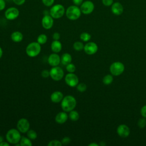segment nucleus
<instances>
[{"label":"nucleus","instance_id":"obj_15","mask_svg":"<svg viewBox=\"0 0 146 146\" xmlns=\"http://www.w3.org/2000/svg\"><path fill=\"white\" fill-rule=\"evenodd\" d=\"M117 133L121 137H127L130 133L129 127L125 124H120L117 128Z\"/></svg>","mask_w":146,"mask_h":146},{"label":"nucleus","instance_id":"obj_6","mask_svg":"<svg viewBox=\"0 0 146 146\" xmlns=\"http://www.w3.org/2000/svg\"><path fill=\"white\" fill-rule=\"evenodd\" d=\"M50 76L55 81H59L64 76V71L58 66L52 67L50 70Z\"/></svg>","mask_w":146,"mask_h":146},{"label":"nucleus","instance_id":"obj_4","mask_svg":"<svg viewBox=\"0 0 146 146\" xmlns=\"http://www.w3.org/2000/svg\"><path fill=\"white\" fill-rule=\"evenodd\" d=\"M80 9L76 5L70 6L66 10V15L67 18L71 21L79 19L81 15Z\"/></svg>","mask_w":146,"mask_h":146},{"label":"nucleus","instance_id":"obj_42","mask_svg":"<svg viewBox=\"0 0 146 146\" xmlns=\"http://www.w3.org/2000/svg\"><path fill=\"white\" fill-rule=\"evenodd\" d=\"M10 144L8 141H3L2 143H0V146H9Z\"/></svg>","mask_w":146,"mask_h":146},{"label":"nucleus","instance_id":"obj_9","mask_svg":"<svg viewBox=\"0 0 146 146\" xmlns=\"http://www.w3.org/2000/svg\"><path fill=\"white\" fill-rule=\"evenodd\" d=\"M64 81L67 86L71 87H74L79 83V78L74 73L68 72L64 77Z\"/></svg>","mask_w":146,"mask_h":146},{"label":"nucleus","instance_id":"obj_39","mask_svg":"<svg viewBox=\"0 0 146 146\" xmlns=\"http://www.w3.org/2000/svg\"><path fill=\"white\" fill-rule=\"evenodd\" d=\"M6 7V2L5 0H0V11L3 10Z\"/></svg>","mask_w":146,"mask_h":146},{"label":"nucleus","instance_id":"obj_29","mask_svg":"<svg viewBox=\"0 0 146 146\" xmlns=\"http://www.w3.org/2000/svg\"><path fill=\"white\" fill-rule=\"evenodd\" d=\"M66 69L68 72L74 73L76 71V66L74 64L70 63L66 66Z\"/></svg>","mask_w":146,"mask_h":146},{"label":"nucleus","instance_id":"obj_5","mask_svg":"<svg viewBox=\"0 0 146 146\" xmlns=\"http://www.w3.org/2000/svg\"><path fill=\"white\" fill-rule=\"evenodd\" d=\"M65 13L64 6L60 4H56L51 7L50 10V15L54 19H59L63 16Z\"/></svg>","mask_w":146,"mask_h":146},{"label":"nucleus","instance_id":"obj_37","mask_svg":"<svg viewBox=\"0 0 146 146\" xmlns=\"http://www.w3.org/2000/svg\"><path fill=\"white\" fill-rule=\"evenodd\" d=\"M52 38L54 40H58L60 39V34L58 33V32H55L52 35Z\"/></svg>","mask_w":146,"mask_h":146},{"label":"nucleus","instance_id":"obj_38","mask_svg":"<svg viewBox=\"0 0 146 146\" xmlns=\"http://www.w3.org/2000/svg\"><path fill=\"white\" fill-rule=\"evenodd\" d=\"M140 113L143 117L146 118V105H144L140 110Z\"/></svg>","mask_w":146,"mask_h":146},{"label":"nucleus","instance_id":"obj_2","mask_svg":"<svg viewBox=\"0 0 146 146\" xmlns=\"http://www.w3.org/2000/svg\"><path fill=\"white\" fill-rule=\"evenodd\" d=\"M6 139L10 144H16L19 143L21 139V132L15 128L10 129L6 134Z\"/></svg>","mask_w":146,"mask_h":146},{"label":"nucleus","instance_id":"obj_26","mask_svg":"<svg viewBox=\"0 0 146 146\" xmlns=\"http://www.w3.org/2000/svg\"><path fill=\"white\" fill-rule=\"evenodd\" d=\"M113 80V78L111 75H110V74L106 75L103 78V83L105 85H109L112 83Z\"/></svg>","mask_w":146,"mask_h":146},{"label":"nucleus","instance_id":"obj_36","mask_svg":"<svg viewBox=\"0 0 146 146\" xmlns=\"http://www.w3.org/2000/svg\"><path fill=\"white\" fill-rule=\"evenodd\" d=\"M113 3V0H102V3L106 6H110Z\"/></svg>","mask_w":146,"mask_h":146},{"label":"nucleus","instance_id":"obj_32","mask_svg":"<svg viewBox=\"0 0 146 146\" xmlns=\"http://www.w3.org/2000/svg\"><path fill=\"white\" fill-rule=\"evenodd\" d=\"M137 125L140 128H143L146 125V119L145 117L141 118L138 120Z\"/></svg>","mask_w":146,"mask_h":146},{"label":"nucleus","instance_id":"obj_43","mask_svg":"<svg viewBox=\"0 0 146 146\" xmlns=\"http://www.w3.org/2000/svg\"><path fill=\"white\" fill-rule=\"evenodd\" d=\"M99 144L95 143H92L88 144V146H98Z\"/></svg>","mask_w":146,"mask_h":146},{"label":"nucleus","instance_id":"obj_22","mask_svg":"<svg viewBox=\"0 0 146 146\" xmlns=\"http://www.w3.org/2000/svg\"><path fill=\"white\" fill-rule=\"evenodd\" d=\"M68 118L73 121H76L79 119V113L78 111L73 110L69 112Z\"/></svg>","mask_w":146,"mask_h":146},{"label":"nucleus","instance_id":"obj_16","mask_svg":"<svg viewBox=\"0 0 146 146\" xmlns=\"http://www.w3.org/2000/svg\"><path fill=\"white\" fill-rule=\"evenodd\" d=\"M68 119V115L65 111H61L58 113L55 117V121L59 124H62L66 123Z\"/></svg>","mask_w":146,"mask_h":146},{"label":"nucleus","instance_id":"obj_14","mask_svg":"<svg viewBox=\"0 0 146 146\" xmlns=\"http://www.w3.org/2000/svg\"><path fill=\"white\" fill-rule=\"evenodd\" d=\"M47 62L52 67L58 66L60 63V57L58 53H52L48 56Z\"/></svg>","mask_w":146,"mask_h":146},{"label":"nucleus","instance_id":"obj_17","mask_svg":"<svg viewBox=\"0 0 146 146\" xmlns=\"http://www.w3.org/2000/svg\"><path fill=\"white\" fill-rule=\"evenodd\" d=\"M123 6L120 2H113L111 5V11L114 15H120L123 13Z\"/></svg>","mask_w":146,"mask_h":146},{"label":"nucleus","instance_id":"obj_21","mask_svg":"<svg viewBox=\"0 0 146 146\" xmlns=\"http://www.w3.org/2000/svg\"><path fill=\"white\" fill-rule=\"evenodd\" d=\"M72 62V56L68 52H65L62 55L60 56V63L66 66L67 64L71 63Z\"/></svg>","mask_w":146,"mask_h":146},{"label":"nucleus","instance_id":"obj_20","mask_svg":"<svg viewBox=\"0 0 146 146\" xmlns=\"http://www.w3.org/2000/svg\"><path fill=\"white\" fill-rule=\"evenodd\" d=\"M10 38L14 42L18 43L21 42L23 40V35L21 32L19 31H15L11 33Z\"/></svg>","mask_w":146,"mask_h":146},{"label":"nucleus","instance_id":"obj_23","mask_svg":"<svg viewBox=\"0 0 146 146\" xmlns=\"http://www.w3.org/2000/svg\"><path fill=\"white\" fill-rule=\"evenodd\" d=\"M21 146H32L33 143L31 141V139L28 137L22 136L19 141Z\"/></svg>","mask_w":146,"mask_h":146},{"label":"nucleus","instance_id":"obj_1","mask_svg":"<svg viewBox=\"0 0 146 146\" xmlns=\"http://www.w3.org/2000/svg\"><path fill=\"white\" fill-rule=\"evenodd\" d=\"M76 106V100L72 96L68 95L63 97L61 101V107L63 111L69 112L75 109Z\"/></svg>","mask_w":146,"mask_h":146},{"label":"nucleus","instance_id":"obj_44","mask_svg":"<svg viewBox=\"0 0 146 146\" xmlns=\"http://www.w3.org/2000/svg\"><path fill=\"white\" fill-rule=\"evenodd\" d=\"M2 55H3V50L1 47H0V59L2 58Z\"/></svg>","mask_w":146,"mask_h":146},{"label":"nucleus","instance_id":"obj_3","mask_svg":"<svg viewBox=\"0 0 146 146\" xmlns=\"http://www.w3.org/2000/svg\"><path fill=\"white\" fill-rule=\"evenodd\" d=\"M25 51L27 56L31 58H34L40 54L41 46L37 42H33L27 44Z\"/></svg>","mask_w":146,"mask_h":146},{"label":"nucleus","instance_id":"obj_11","mask_svg":"<svg viewBox=\"0 0 146 146\" xmlns=\"http://www.w3.org/2000/svg\"><path fill=\"white\" fill-rule=\"evenodd\" d=\"M19 15V11L16 7H11L8 8L5 12V18L10 21L15 19Z\"/></svg>","mask_w":146,"mask_h":146},{"label":"nucleus","instance_id":"obj_7","mask_svg":"<svg viewBox=\"0 0 146 146\" xmlns=\"http://www.w3.org/2000/svg\"><path fill=\"white\" fill-rule=\"evenodd\" d=\"M124 65L120 62H115L112 63L110 67V71L112 75L114 76H119L121 75L124 71Z\"/></svg>","mask_w":146,"mask_h":146},{"label":"nucleus","instance_id":"obj_13","mask_svg":"<svg viewBox=\"0 0 146 146\" xmlns=\"http://www.w3.org/2000/svg\"><path fill=\"white\" fill-rule=\"evenodd\" d=\"M54 18L50 15L46 14L42 19V26L46 30L50 29L54 25Z\"/></svg>","mask_w":146,"mask_h":146},{"label":"nucleus","instance_id":"obj_25","mask_svg":"<svg viewBox=\"0 0 146 146\" xmlns=\"http://www.w3.org/2000/svg\"><path fill=\"white\" fill-rule=\"evenodd\" d=\"M84 44L80 41H76L73 44V48L76 51H80L84 49Z\"/></svg>","mask_w":146,"mask_h":146},{"label":"nucleus","instance_id":"obj_34","mask_svg":"<svg viewBox=\"0 0 146 146\" xmlns=\"http://www.w3.org/2000/svg\"><path fill=\"white\" fill-rule=\"evenodd\" d=\"M42 3L46 6H51L54 2V0H42Z\"/></svg>","mask_w":146,"mask_h":146},{"label":"nucleus","instance_id":"obj_41","mask_svg":"<svg viewBox=\"0 0 146 146\" xmlns=\"http://www.w3.org/2000/svg\"><path fill=\"white\" fill-rule=\"evenodd\" d=\"M72 2L74 5L79 6L81 5V4L83 3V0H72Z\"/></svg>","mask_w":146,"mask_h":146},{"label":"nucleus","instance_id":"obj_30","mask_svg":"<svg viewBox=\"0 0 146 146\" xmlns=\"http://www.w3.org/2000/svg\"><path fill=\"white\" fill-rule=\"evenodd\" d=\"M76 87L77 90L80 92H83L87 90V85L84 83H78Z\"/></svg>","mask_w":146,"mask_h":146},{"label":"nucleus","instance_id":"obj_19","mask_svg":"<svg viewBox=\"0 0 146 146\" xmlns=\"http://www.w3.org/2000/svg\"><path fill=\"white\" fill-rule=\"evenodd\" d=\"M62 48V43L58 40H54L51 43V49L53 52L58 53L59 52Z\"/></svg>","mask_w":146,"mask_h":146},{"label":"nucleus","instance_id":"obj_33","mask_svg":"<svg viewBox=\"0 0 146 146\" xmlns=\"http://www.w3.org/2000/svg\"><path fill=\"white\" fill-rule=\"evenodd\" d=\"M71 139L68 136L64 137L61 140L62 145H67V144H70L71 143Z\"/></svg>","mask_w":146,"mask_h":146},{"label":"nucleus","instance_id":"obj_45","mask_svg":"<svg viewBox=\"0 0 146 146\" xmlns=\"http://www.w3.org/2000/svg\"><path fill=\"white\" fill-rule=\"evenodd\" d=\"M3 141H4V139H3V137L2 136L0 135V143H2Z\"/></svg>","mask_w":146,"mask_h":146},{"label":"nucleus","instance_id":"obj_24","mask_svg":"<svg viewBox=\"0 0 146 146\" xmlns=\"http://www.w3.org/2000/svg\"><path fill=\"white\" fill-rule=\"evenodd\" d=\"M47 36L44 34H41L39 35L36 38V42L40 45L45 44L47 41Z\"/></svg>","mask_w":146,"mask_h":146},{"label":"nucleus","instance_id":"obj_35","mask_svg":"<svg viewBox=\"0 0 146 146\" xmlns=\"http://www.w3.org/2000/svg\"><path fill=\"white\" fill-rule=\"evenodd\" d=\"M41 76L43 78H47L50 76V71L47 70H43L41 72Z\"/></svg>","mask_w":146,"mask_h":146},{"label":"nucleus","instance_id":"obj_27","mask_svg":"<svg viewBox=\"0 0 146 146\" xmlns=\"http://www.w3.org/2000/svg\"><path fill=\"white\" fill-rule=\"evenodd\" d=\"M91 35L87 32H83L80 35V39L83 42H88L91 39Z\"/></svg>","mask_w":146,"mask_h":146},{"label":"nucleus","instance_id":"obj_12","mask_svg":"<svg viewBox=\"0 0 146 146\" xmlns=\"http://www.w3.org/2000/svg\"><path fill=\"white\" fill-rule=\"evenodd\" d=\"M98 50V47L96 43L93 42H89L87 43L84 46L83 50L88 55H94L95 54Z\"/></svg>","mask_w":146,"mask_h":146},{"label":"nucleus","instance_id":"obj_28","mask_svg":"<svg viewBox=\"0 0 146 146\" xmlns=\"http://www.w3.org/2000/svg\"><path fill=\"white\" fill-rule=\"evenodd\" d=\"M37 133L33 129H29L27 132V136L31 140H35L37 137Z\"/></svg>","mask_w":146,"mask_h":146},{"label":"nucleus","instance_id":"obj_31","mask_svg":"<svg viewBox=\"0 0 146 146\" xmlns=\"http://www.w3.org/2000/svg\"><path fill=\"white\" fill-rule=\"evenodd\" d=\"M48 146H61L62 145L61 141L58 140H52L48 143Z\"/></svg>","mask_w":146,"mask_h":146},{"label":"nucleus","instance_id":"obj_18","mask_svg":"<svg viewBox=\"0 0 146 146\" xmlns=\"http://www.w3.org/2000/svg\"><path fill=\"white\" fill-rule=\"evenodd\" d=\"M63 97V94L62 92L59 91H55L51 94L50 100L52 103H58L61 102Z\"/></svg>","mask_w":146,"mask_h":146},{"label":"nucleus","instance_id":"obj_40","mask_svg":"<svg viewBox=\"0 0 146 146\" xmlns=\"http://www.w3.org/2000/svg\"><path fill=\"white\" fill-rule=\"evenodd\" d=\"M26 0H13V2L17 5H22L25 2Z\"/></svg>","mask_w":146,"mask_h":146},{"label":"nucleus","instance_id":"obj_10","mask_svg":"<svg viewBox=\"0 0 146 146\" xmlns=\"http://www.w3.org/2000/svg\"><path fill=\"white\" fill-rule=\"evenodd\" d=\"M94 4L91 1H86L81 4L80 9L81 12L84 14H90L94 10Z\"/></svg>","mask_w":146,"mask_h":146},{"label":"nucleus","instance_id":"obj_8","mask_svg":"<svg viewBox=\"0 0 146 146\" xmlns=\"http://www.w3.org/2000/svg\"><path fill=\"white\" fill-rule=\"evenodd\" d=\"M30 122L26 118H21L17 123V129L22 133H27V132L30 129Z\"/></svg>","mask_w":146,"mask_h":146}]
</instances>
